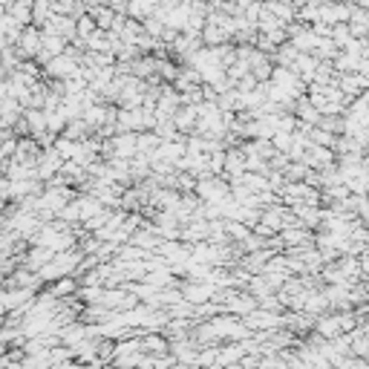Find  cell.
<instances>
[{
    "instance_id": "3957f363",
    "label": "cell",
    "mask_w": 369,
    "mask_h": 369,
    "mask_svg": "<svg viewBox=\"0 0 369 369\" xmlns=\"http://www.w3.org/2000/svg\"><path fill=\"white\" fill-rule=\"evenodd\" d=\"M245 326L254 332H277L280 326H286V317L280 312H268V309H257L245 317Z\"/></svg>"
},
{
    "instance_id": "4fadbf2b",
    "label": "cell",
    "mask_w": 369,
    "mask_h": 369,
    "mask_svg": "<svg viewBox=\"0 0 369 369\" xmlns=\"http://www.w3.org/2000/svg\"><path fill=\"white\" fill-rule=\"evenodd\" d=\"M335 369H369V366H366V361H363V358H355V355H349V358H343V361H340Z\"/></svg>"
},
{
    "instance_id": "277c9868",
    "label": "cell",
    "mask_w": 369,
    "mask_h": 369,
    "mask_svg": "<svg viewBox=\"0 0 369 369\" xmlns=\"http://www.w3.org/2000/svg\"><path fill=\"white\" fill-rule=\"evenodd\" d=\"M41 46H43V32L38 27H27V29H23V35L18 38L15 53L20 58H38L41 55Z\"/></svg>"
},
{
    "instance_id": "9a60e30c",
    "label": "cell",
    "mask_w": 369,
    "mask_h": 369,
    "mask_svg": "<svg viewBox=\"0 0 369 369\" xmlns=\"http://www.w3.org/2000/svg\"><path fill=\"white\" fill-rule=\"evenodd\" d=\"M361 102L369 107V90H363V92H361Z\"/></svg>"
},
{
    "instance_id": "52a82bcc",
    "label": "cell",
    "mask_w": 369,
    "mask_h": 369,
    "mask_svg": "<svg viewBox=\"0 0 369 369\" xmlns=\"http://www.w3.org/2000/svg\"><path fill=\"white\" fill-rule=\"evenodd\" d=\"M214 294H216V286H214V283H193V280H190V283L182 288V298H185V303H190V306L208 303Z\"/></svg>"
},
{
    "instance_id": "9c48e42d",
    "label": "cell",
    "mask_w": 369,
    "mask_h": 369,
    "mask_svg": "<svg viewBox=\"0 0 369 369\" xmlns=\"http://www.w3.org/2000/svg\"><path fill=\"white\" fill-rule=\"evenodd\" d=\"M196 121H200V110H196V104H182L174 116V125L179 133H190L196 130Z\"/></svg>"
},
{
    "instance_id": "2e32d148",
    "label": "cell",
    "mask_w": 369,
    "mask_h": 369,
    "mask_svg": "<svg viewBox=\"0 0 369 369\" xmlns=\"http://www.w3.org/2000/svg\"><path fill=\"white\" fill-rule=\"evenodd\" d=\"M363 361H366V366H369V355H366V358H363Z\"/></svg>"
},
{
    "instance_id": "5bb4252c",
    "label": "cell",
    "mask_w": 369,
    "mask_h": 369,
    "mask_svg": "<svg viewBox=\"0 0 369 369\" xmlns=\"http://www.w3.org/2000/svg\"><path fill=\"white\" fill-rule=\"evenodd\" d=\"M288 4H291V6H298V9H300V6H306V4H309V0H288Z\"/></svg>"
},
{
    "instance_id": "8fae6325",
    "label": "cell",
    "mask_w": 369,
    "mask_h": 369,
    "mask_svg": "<svg viewBox=\"0 0 369 369\" xmlns=\"http://www.w3.org/2000/svg\"><path fill=\"white\" fill-rule=\"evenodd\" d=\"M32 9H35V0H12V6L6 9L20 27H27V23H32Z\"/></svg>"
},
{
    "instance_id": "5b68a950",
    "label": "cell",
    "mask_w": 369,
    "mask_h": 369,
    "mask_svg": "<svg viewBox=\"0 0 369 369\" xmlns=\"http://www.w3.org/2000/svg\"><path fill=\"white\" fill-rule=\"evenodd\" d=\"M43 32H46V35H58V38H64V41H72V43H76V41H78V23H76V18L55 15V18L43 27Z\"/></svg>"
},
{
    "instance_id": "8992f818",
    "label": "cell",
    "mask_w": 369,
    "mask_h": 369,
    "mask_svg": "<svg viewBox=\"0 0 369 369\" xmlns=\"http://www.w3.org/2000/svg\"><path fill=\"white\" fill-rule=\"evenodd\" d=\"M225 309L231 312V314H242V317H249L251 312H257L260 309V303H257V298L254 294H245V291H231V294H225Z\"/></svg>"
},
{
    "instance_id": "7c38bea8",
    "label": "cell",
    "mask_w": 369,
    "mask_h": 369,
    "mask_svg": "<svg viewBox=\"0 0 369 369\" xmlns=\"http://www.w3.org/2000/svg\"><path fill=\"white\" fill-rule=\"evenodd\" d=\"M329 38H332V43H335L337 49H343V46H347V43L352 41V29H349V23H335Z\"/></svg>"
},
{
    "instance_id": "30bf717a",
    "label": "cell",
    "mask_w": 369,
    "mask_h": 369,
    "mask_svg": "<svg viewBox=\"0 0 369 369\" xmlns=\"http://www.w3.org/2000/svg\"><path fill=\"white\" fill-rule=\"evenodd\" d=\"M294 116H298L300 125H309V127H317V125H321V118H323L321 110H317L309 98H300V102L294 104Z\"/></svg>"
},
{
    "instance_id": "ba28073f",
    "label": "cell",
    "mask_w": 369,
    "mask_h": 369,
    "mask_svg": "<svg viewBox=\"0 0 369 369\" xmlns=\"http://www.w3.org/2000/svg\"><path fill=\"white\" fill-rule=\"evenodd\" d=\"M349 18H352V6L349 4L332 0V4L321 6V23H329V27H335V23H349Z\"/></svg>"
},
{
    "instance_id": "7a4b0ae2",
    "label": "cell",
    "mask_w": 369,
    "mask_h": 369,
    "mask_svg": "<svg viewBox=\"0 0 369 369\" xmlns=\"http://www.w3.org/2000/svg\"><path fill=\"white\" fill-rule=\"evenodd\" d=\"M196 200L202 205H219L231 196V185H225L219 176H205V179H196Z\"/></svg>"
},
{
    "instance_id": "6da1fadb",
    "label": "cell",
    "mask_w": 369,
    "mask_h": 369,
    "mask_svg": "<svg viewBox=\"0 0 369 369\" xmlns=\"http://www.w3.org/2000/svg\"><path fill=\"white\" fill-rule=\"evenodd\" d=\"M196 335L202 340H242L249 335V326L234 321V317H214V321L202 323Z\"/></svg>"
}]
</instances>
